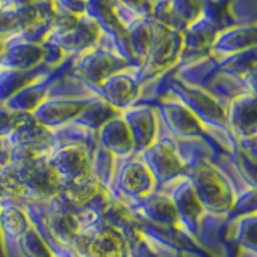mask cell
I'll return each mask as SVG.
<instances>
[{"label": "cell", "instance_id": "9", "mask_svg": "<svg viewBox=\"0 0 257 257\" xmlns=\"http://www.w3.org/2000/svg\"><path fill=\"white\" fill-rule=\"evenodd\" d=\"M101 87L106 92L108 98L114 103H125L134 96L135 93V82L132 76L122 74V72H116L111 77L104 79L101 82Z\"/></svg>", "mask_w": 257, "mask_h": 257}, {"label": "cell", "instance_id": "4", "mask_svg": "<svg viewBox=\"0 0 257 257\" xmlns=\"http://www.w3.org/2000/svg\"><path fill=\"white\" fill-rule=\"evenodd\" d=\"M101 36L100 28L96 26V23L90 20L85 15L79 16V21L74 28L63 32L50 31V34L47 37V42L56 45L66 55H79L88 48H92Z\"/></svg>", "mask_w": 257, "mask_h": 257}, {"label": "cell", "instance_id": "11", "mask_svg": "<svg viewBox=\"0 0 257 257\" xmlns=\"http://www.w3.org/2000/svg\"><path fill=\"white\" fill-rule=\"evenodd\" d=\"M52 26L45 21H36L29 24V26L23 28L21 31H18L16 34H13V39H18V40H24V42H29V44H37L40 45L42 42H45L48 34H50Z\"/></svg>", "mask_w": 257, "mask_h": 257}, {"label": "cell", "instance_id": "5", "mask_svg": "<svg viewBox=\"0 0 257 257\" xmlns=\"http://www.w3.org/2000/svg\"><path fill=\"white\" fill-rule=\"evenodd\" d=\"M222 28L223 26L220 23L211 20L206 15H201L196 21L188 24L187 29L182 32L183 47H182L180 60L191 58V56L198 60L201 56L207 55L215 34Z\"/></svg>", "mask_w": 257, "mask_h": 257}, {"label": "cell", "instance_id": "3", "mask_svg": "<svg viewBox=\"0 0 257 257\" xmlns=\"http://www.w3.org/2000/svg\"><path fill=\"white\" fill-rule=\"evenodd\" d=\"M114 4L116 0H87L85 4V16L96 23L101 34L108 36L112 44H114L117 53L131 64V66H139L134 55L128 47V39L125 29L120 26L116 15H114Z\"/></svg>", "mask_w": 257, "mask_h": 257}, {"label": "cell", "instance_id": "13", "mask_svg": "<svg viewBox=\"0 0 257 257\" xmlns=\"http://www.w3.org/2000/svg\"><path fill=\"white\" fill-rule=\"evenodd\" d=\"M20 31L16 15L12 7H0V37L8 39Z\"/></svg>", "mask_w": 257, "mask_h": 257}, {"label": "cell", "instance_id": "19", "mask_svg": "<svg viewBox=\"0 0 257 257\" xmlns=\"http://www.w3.org/2000/svg\"><path fill=\"white\" fill-rule=\"evenodd\" d=\"M37 2H40V0H18V4H37Z\"/></svg>", "mask_w": 257, "mask_h": 257}, {"label": "cell", "instance_id": "8", "mask_svg": "<svg viewBox=\"0 0 257 257\" xmlns=\"http://www.w3.org/2000/svg\"><path fill=\"white\" fill-rule=\"evenodd\" d=\"M127 39H128V47L134 55L135 61L139 63V66H142V63L145 60V56L148 53L150 42H151V23L150 18H142L137 23H134L132 26H128L125 29Z\"/></svg>", "mask_w": 257, "mask_h": 257}, {"label": "cell", "instance_id": "15", "mask_svg": "<svg viewBox=\"0 0 257 257\" xmlns=\"http://www.w3.org/2000/svg\"><path fill=\"white\" fill-rule=\"evenodd\" d=\"M13 10L16 15V21H18L20 31L23 28L29 26L32 23L39 21L36 4H16V5H13Z\"/></svg>", "mask_w": 257, "mask_h": 257}, {"label": "cell", "instance_id": "6", "mask_svg": "<svg viewBox=\"0 0 257 257\" xmlns=\"http://www.w3.org/2000/svg\"><path fill=\"white\" fill-rule=\"evenodd\" d=\"M255 24H243V26L233 24L222 28L212 40L209 55L225 56L255 48Z\"/></svg>", "mask_w": 257, "mask_h": 257}, {"label": "cell", "instance_id": "2", "mask_svg": "<svg viewBox=\"0 0 257 257\" xmlns=\"http://www.w3.org/2000/svg\"><path fill=\"white\" fill-rule=\"evenodd\" d=\"M151 23V42L142 64L145 72H158L171 66H179L182 55V32L169 29L156 21Z\"/></svg>", "mask_w": 257, "mask_h": 257}, {"label": "cell", "instance_id": "12", "mask_svg": "<svg viewBox=\"0 0 257 257\" xmlns=\"http://www.w3.org/2000/svg\"><path fill=\"white\" fill-rule=\"evenodd\" d=\"M175 13L187 23L191 24L203 15L204 0H169Z\"/></svg>", "mask_w": 257, "mask_h": 257}, {"label": "cell", "instance_id": "18", "mask_svg": "<svg viewBox=\"0 0 257 257\" xmlns=\"http://www.w3.org/2000/svg\"><path fill=\"white\" fill-rule=\"evenodd\" d=\"M5 42H7V39H4V37H0V55H2V52H4V48H5Z\"/></svg>", "mask_w": 257, "mask_h": 257}, {"label": "cell", "instance_id": "1", "mask_svg": "<svg viewBox=\"0 0 257 257\" xmlns=\"http://www.w3.org/2000/svg\"><path fill=\"white\" fill-rule=\"evenodd\" d=\"M72 68L88 82L101 84L104 79L111 77L116 72L131 68V64L117 53L112 40L108 36L101 34L98 42L92 48L74 56Z\"/></svg>", "mask_w": 257, "mask_h": 257}, {"label": "cell", "instance_id": "16", "mask_svg": "<svg viewBox=\"0 0 257 257\" xmlns=\"http://www.w3.org/2000/svg\"><path fill=\"white\" fill-rule=\"evenodd\" d=\"M117 2L122 4L139 16H142V18H150L153 5H155L156 0H117Z\"/></svg>", "mask_w": 257, "mask_h": 257}, {"label": "cell", "instance_id": "10", "mask_svg": "<svg viewBox=\"0 0 257 257\" xmlns=\"http://www.w3.org/2000/svg\"><path fill=\"white\" fill-rule=\"evenodd\" d=\"M257 0H228L227 16L228 26H243V24H255Z\"/></svg>", "mask_w": 257, "mask_h": 257}, {"label": "cell", "instance_id": "20", "mask_svg": "<svg viewBox=\"0 0 257 257\" xmlns=\"http://www.w3.org/2000/svg\"><path fill=\"white\" fill-rule=\"evenodd\" d=\"M222 2H225V0H220V4H222Z\"/></svg>", "mask_w": 257, "mask_h": 257}, {"label": "cell", "instance_id": "17", "mask_svg": "<svg viewBox=\"0 0 257 257\" xmlns=\"http://www.w3.org/2000/svg\"><path fill=\"white\" fill-rule=\"evenodd\" d=\"M55 5L61 7L63 10H66L76 16H80L85 13V4L87 0H53Z\"/></svg>", "mask_w": 257, "mask_h": 257}, {"label": "cell", "instance_id": "7", "mask_svg": "<svg viewBox=\"0 0 257 257\" xmlns=\"http://www.w3.org/2000/svg\"><path fill=\"white\" fill-rule=\"evenodd\" d=\"M44 48L42 44H29L24 40L8 37L5 48L0 55V68L16 69V71H31L42 66Z\"/></svg>", "mask_w": 257, "mask_h": 257}, {"label": "cell", "instance_id": "14", "mask_svg": "<svg viewBox=\"0 0 257 257\" xmlns=\"http://www.w3.org/2000/svg\"><path fill=\"white\" fill-rule=\"evenodd\" d=\"M77 21H79V16L63 10V8L58 5H55V15H53V20H52V31H55V32L68 31L71 28H74L77 24Z\"/></svg>", "mask_w": 257, "mask_h": 257}]
</instances>
